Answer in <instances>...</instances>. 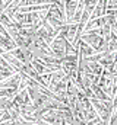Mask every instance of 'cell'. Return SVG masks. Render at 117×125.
<instances>
[{
  "label": "cell",
  "instance_id": "6da1fadb",
  "mask_svg": "<svg viewBox=\"0 0 117 125\" xmlns=\"http://www.w3.org/2000/svg\"><path fill=\"white\" fill-rule=\"evenodd\" d=\"M19 97H21V99H24V97H25V94L21 93V96H19ZM21 103H27V102H25V100H21Z\"/></svg>",
  "mask_w": 117,
  "mask_h": 125
}]
</instances>
